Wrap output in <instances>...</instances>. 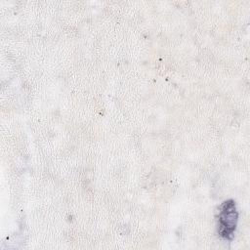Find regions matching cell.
I'll return each instance as SVG.
<instances>
[{"label":"cell","mask_w":250,"mask_h":250,"mask_svg":"<svg viewBox=\"0 0 250 250\" xmlns=\"http://www.w3.org/2000/svg\"><path fill=\"white\" fill-rule=\"evenodd\" d=\"M238 213L235 202L232 199L226 200L222 203L218 216V232L226 238L231 239L236 229Z\"/></svg>","instance_id":"1"}]
</instances>
